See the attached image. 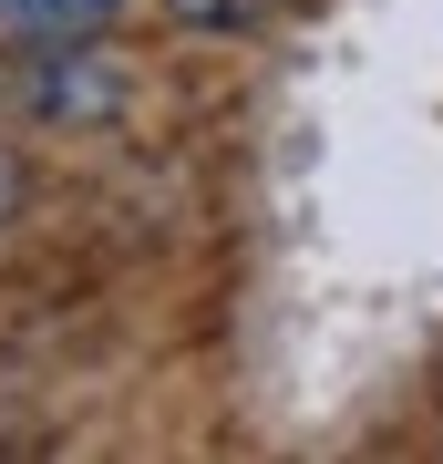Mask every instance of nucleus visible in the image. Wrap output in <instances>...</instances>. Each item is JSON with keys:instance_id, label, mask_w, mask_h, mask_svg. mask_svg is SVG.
Wrapping results in <instances>:
<instances>
[{"instance_id": "obj_1", "label": "nucleus", "mask_w": 443, "mask_h": 464, "mask_svg": "<svg viewBox=\"0 0 443 464\" xmlns=\"http://www.w3.org/2000/svg\"><path fill=\"white\" fill-rule=\"evenodd\" d=\"M124 63L114 52H93V32L82 42H42V72H32V103H42V124H103V114H124Z\"/></svg>"}, {"instance_id": "obj_2", "label": "nucleus", "mask_w": 443, "mask_h": 464, "mask_svg": "<svg viewBox=\"0 0 443 464\" xmlns=\"http://www.w3.org/2000/svg\"><path fill=\"white\" fill-rule=\"evenodd\" d=\"M124 0H0V32H21V42H82V32H103Z\"/></svg>"}, {"instance_id": "obj_3", "label": "nucleus", "mask_w": 443, "mask_h": 464, "mask_svg": "<svg viewBox=\"0 0 443 464\" xmlns=\"http://www.w3.org/2000/svg\"><path fill=\"white\" fill-rule=\"evenodd\" d=\"M165 11H176L186 32H247V21L268 11V0H165Z\"/></svg>"}, {"instance_id": "obj_4", "label": "nucleus", "mask_w": 443, "mask_h": 464, "mask_svg": "<svg viewBox=\"0 0 443 464\" xmlns=\"http://www.w3.org/2000/svg\"><path fill=\"white\" fill-rule=\"evenodd\" d=\"M21 197H32V176H21V155L0 145V227H11V217H21Z\"/></svg>"}]
</instances>
